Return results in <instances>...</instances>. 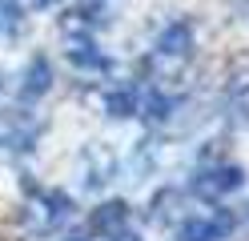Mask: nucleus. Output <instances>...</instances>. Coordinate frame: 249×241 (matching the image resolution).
Masks as SVG:
<instances>
[]
</instances>
